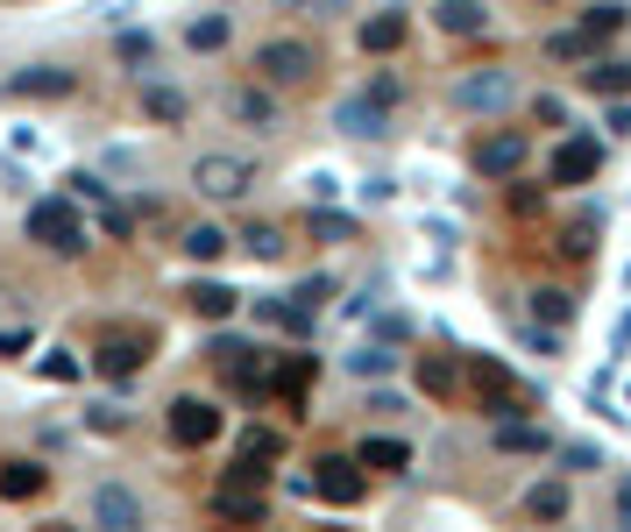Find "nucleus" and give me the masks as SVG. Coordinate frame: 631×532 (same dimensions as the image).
I'll return each instance as SVG.
<instances>
[{"label": "nucleus", "mask_w": 631, "mask_h": 532, "mask_svg": "<svg viewBox=\"0 0 631 532\" xmlns=\"http://www.w3.org/2000/svg\"><path fill=\"white\" fill-rule=\"evenodd\" d=\"M305 227H313L319 242H355V220H341V214H313Z\"/></svg>", "instance_id": "nucleus-39"}, {"label": "nucleus", "mask_w": 631, "mask_h": 532, "mask_svg": "<svg viewBox=\"0 0 631 532\" xmlns=\"http://www.w3.org/2000/svg\"><path fill=\"white\" fill-rule=\"evenodd\" d=\"M65 185H71V193H79V199H107V185H100V178H92V170H71V178H65Z\"/></svg>", "instance_id": "nucleus-43"}, {"label": "nucleus", "mask_w": 631, "mask_h": 532, "mask_svg": "<svg viewBox=\"0 0 631 532\" xmlns=\"http://www.w3.org/2000/svg\"><path fill=\"white\" fill-rule=\"evenodd\" d=\"M206 363H214L235 391L248 397H270V355L256 348V341H235V334H220V341H206Z\"/></svg>", "instance_id": "nucleus-10"}, {"label": "nucleus", "mask_w": 631, "mask_h": 532, "mask_svg": "<svg viewBox=\"0 0 631 532\" xmlns=\"http://www.w3.org/2000/svg\"><path fill=\"white\" fill-rule=\"evenodd\" d=\"M100 227H107L114 242H128V235H136V214H128V206H107V214H100Z\"/></svg>", "instance_id": "nucleus-41"}, {"label": "nucleus", "mask_w": 631, "mask_h": 532, "mask_svg": "<svg viewBox=\"0 0 631 532\" xmlns=\"http://www.w3.org/2000/svg\"><path fill=\"white\" fill-rule=\"evenodd\" d=\"M447 100L462 114H504V107H519V71L511 65H475L447 86Z\"/></svg>", "instance_id": "nucleus-9"}, {"label": "nucleus", "mask_w": 631, "mask_h": 532, "mask_svg": "<svg viewBox=\"0 0 631 532\" xmlns=\"http://www.w3.org/2000/svg\"><path fill=\"white\" fill-rule=\"evenodd\" d=\"M185 256L193 263H220L227 249H235V235H227V227H214V220H199V227H185V242H178Z\"/></svg>", "instance_id": "nucleus-26"}, {"label": "nucleus", "mask_w": 631, "mask_h": 532, "mask_svg": "<svg viewBox=\"0 0 631 532\" xmlns=\"http://www.w3.org/2000/svg\"><path fill=\"white\" fill-rule=\"evenodd\" d=\"M36 376H43V384H79V355H71V348H43Z\"/></svg>", "instance_id": "nucleus-33"}, {"label": "nucleus", "mask_w": 631, "mask_h": 532, "mask_svg": "<svg viewBox=\"0 0 631 532\" xmlns=\"http://www.w3.org/2000/svg\"><path fill=\"white\" fill-rule=\"evenodd\" d=\"M92 525H107V532H136L142 525V497L128 483H100L92 490Z\"/></svg>", "instance_id": "nucleus-17"}, {"label": "nucleus", "mask_w": 631, "mask_h": 532, "mask_svg": "<svg viewBox=\"0 0 631 532\" xmlns=\"http://www.w3.org/2000/svg\"><path fill=\"white\" fill-rule=\"evenodd\" d=\"M248 71H256L263 86H277V92H298V86L319 79V43L313 36H270V43H256Z\"/></svg>", "instance_id": "nucleus-1"}, {"label": "nucleus", "mask_w": 631, "mask_h": 532, "mask_svg": "<svg viewBox=\"0 0 631 532\" xmlns=\"http://www.w3.org/2000/svg\"><path fill=\"white\" fill-rule=\"evenodd\" d=\"M546 426H532V420H504L496 426V454H546Z\"/></svg>", "instance_id": "nucleus-28"}, {"label": "nucleus", "mask_w": 631, "mask_h": 532, "mask_svg": "<svg viewBox=\"0 0 631 532\" xmlns=\"http://www.w3.org/2000/svg\"><path fill=\"white\" fill-rule=\"evenodd\" d=\"M292 298H298V306H327V298H334V284H327V277H305Z\"/></svg>", "instance_id": "nucleus-42"}, {"label": "nucleus", "mask_w": 631, "mask_h": 532, "mask_svg": "<svg viewBox=\"0 0 631 532\" xmlns=\"http://www.w3.org/2000/svg\"><path fill=\"white\" fill-rule=\"evenodd\" d=\"M462 384L475 391V405L490 412V420H511V412H532V391H519V376H511L496 355H462Z\"/></svg>", "instance_id": "nucleus-4"}, {"label": "nucleus", "mask_w": 631, "mask_h": 532, "mask_svg": "<svg viewBox=\"0 0 631 532\" xmlns=\"http://www.w3.org/2000/svg\"><path fill=\"white\" fill-rule=\"evenodd\" d=\"M597 170H603V142L597 136H568L546 157V185L553 193H575V185H597Z\"/></svg>", "instance_id": "nucleus-12"}, {"label": "nucleus", "mask_w": 631, "mask_h": 532, "mask_svg": "<svg viewBox=\"0 0 631 532\" xmlns=\"http://www.w3.org/2000/svg\"><path fill=\"white\" fill-rule=\"evenodd\" d=\"M610 136H631V107H610Z\"/></svg>", "instance_id": "nucleus-48"}, {"label": "nucleus", "mask_w": 631, "mask_h": 532, "mask_svg": "<svg viewBox=\"0 0 631 532\" xmlns=\"http://www.w3.org/2000/svg\"><path fill=\"white\" fill-rule=\"evenodd\" d=\"M22 348H29V327H8V334H0V363H14Z\"/></svg>", "instance_id": "nucleus-45"}, {"label": "nucleus", "mask_w": 631, "mask_h": 532, "mask_svg": "<svg viewBox=\"0 0 631 532\" xmlns=\"http://www.w3.org/2000/svg\"><path fill=\"white\" fill-rule=\"evenodd\" d=\"M235 43V14H199L193 29H185V50H199V57H214Z\"/></svg>", "instance_id": "nucleus-27"}, {"label": "nucleus", "mask_w": 631, "mask_h": 532, "mask_svg": "<svg viewBox=\"0 0 631 532\" xmlns=\"http://www.w3.org/2000/svg\"><path fill=\"white\" fill-rule=\"evenodd\" d=\"M284 8H305V14H348V0H284Z\"/></svg>", "instance_id": "nucleus-47"}, {"label": "nucleus", "mask_w": 631, "mask_h": 532, "mask_svg": "<svg viewBox=\"0 0 631 532\" xmlns=\"http://www.w3.org/2000/svg\"><path fill=\"white\" fill-rule=\"evenodd\" d=\"M313 497L319 504H341V511H355L362 497H369V476H362L355 454H319V462H313Z\"/></svg>", "instance_id": "nucleus-11"}, {"label": "nucleus", "mask_w": 631, "mask_h": 532, "mask_svg": "<svg viewBox=\"0 0 631 532\" xmlns=\"http://www.w3.org/2000/svg\"><path fill=\"white\" fill-rule=\"evenodd\" d=\"M355 462H362V469H376V476H405V469H412V441L369 433V441H355Z\"/></svg>", "instance_id": "nucleus-19"}, {"label": "nucleus", "mask_w": 631, "mask_h": 532, "mask_svg": "<svg viewBox=\"0 0 631 532\" xmlns=\"http://www.w3.org/2000/svg\"><path fill=\"white\" fill-rule=\"evenodd\" d=\"M525 164H532V136H525V128H490V136L469 142V170H475V178H490V185H511Z\"/></svg>", "instance_id": "nucleus-8"}, {"label": "nucleus", "mask_w": 631, "mask_h": 532, "mask_svg": "<svg viewBox=\"0 0 631 532\" xmlns=\"http://www.w3.org/2000/svg\"><path fill=\"white\" fill-rule=\"evenodd\" d=\"M92 433H128V412H107L100 405V412H92Z\"/></svg>", "instance_id": "nucleus-46"}, {"label": "nucleus", "mask_w": 631, "mask_h": 532, "mask_svg": "<svg viewBox=\"0 0 631 532\" xmlns=\"http://www.w3.org/2000/svg\"><path fill=\"white\" fill-rule=\"evenodd\" d=\"M185 298H193L199 319H235V313H241V292H227V284H193Z\"/></svg>", "instance_id": "nucleus-29"}, {"label": "nucleus", "mask_w": 631, "mask_h": 532, "mask_svg": "<svg viewBox=\"0 0 631 532\" xmlns=\"http://www.w3.org/2000/svg\"><path fill=\"white\" fill-rule=\"evenodd\" d=\"M149 355H157V334L149 327H107L100 348H92V370H100L107 384H136L149 370Z\"/></svg>", "instance_id": "nucleus-7"}, {"label": "nucleus", "mask_w": 631, "mask_h": 532, "mask_svg": "<svg viewBox=\"0 0 631 532\" xmlns=\"http://www.w3.org/2000/svg\"><path fill=\"white\" fill-rule=\"evenodd\" d=\"M362 92H369L376 107H397V100H405V79H397V71H376V79L362 86Z\"/></svg>", "instance_id": "nucleus-38"}, {"label": "nucleus", "mask_w": 631, "mask_h": 532, "mask_svg": "<svg viewBox=\"0 0 631 532\" xmlns=\"http://www.w3.org/2000/svg\"><path fill=\"white\" fill-rule=\"evenodd\" d=\"M142 114H149L157 128H185V121H193V100H185L178 86H157V79H149V86H142Z\"/></svg>", "instance_id": "nucleus-23"}, {"label": "nucleus", "mask_w": 631, "mask_h": 532, "mask_svg": "<svg viewBox=\"0 0 631 532\" xmlns=\"http://www.w3.org/2000/svg\"><path fill=\"white\" fill-rule=\"evenodd\" d=\"M256 178H263V164L256 157H235V149H206V157H193V193L214 199V206L248 199V193H256Z\"/></svg>", "instance_id": "nucleus-2"}, {"label": "nucleus", "mask_w": 631, "mask_h": 532, "mask_svg": "<svg viewBox=\"0 0 631 532\" xmlns=\"http://www.w3.org/2000/svg\"><path fill=\"white\" fill-rule=\"evenodd\" d=\"M227 121L256 128V136H277V128H284L277 86H263V79H241V86H227Z\"/></svg>", "instance_id": "nucleus-13"}, {"label": "nucleus", "mask_w": 631, "mask_h": 532, "mask_svg": "<svg viewBox=\"0 0 631 532\" xmlns=\"http://www.w3.org/2000/svg\"><path fill=\"white\" fill-rule=\"evenodd\" d=\"M525 313L540 319V327H575V292H561V284H532L525 292Z\"/></svg>", "instance_id": "nucleus-20"}, {"label": "nucleus", "mask_w": 631, "mask_h": 532, "mask_svg": "<svg viewBox=\"0 0 631 532\" xmlns=\"http://www.w3.org/2000/svg\"><path fill=\"white\" fill-rule=\"evenodd\" d=\"M618 519H624V525H631V476H624V483H618Z\"/></svg>", "instance_id": "nucleus-49"}, {"label": "nucleus", "mask_w": 631, "mask_h": 532, "mask_svg": "<svg viewBox=\"0 0 631 532\" xmlns=\"http://www.w3.org/2000/svg\"><path fill=\"white\" fill-rule=\"evenodd\" d=\"M561 256H568V263H589V256H597V220L561 227Z\"/></svg>", "instance_id": "nucleus-36"}, {"label": "nucleus", "mask_w": 631, "mask_h": 532, "mask_svg": "<svg viewBox=\"0 0 631 532\" xmlns=\"http://www.w3.org/2000/svg\"><path fill=\"white\" fill-rule=\"evenodd\" d=\"M214 519L227 525H270V497H263V462H235L214 483Z\"/></svg>", "instance_id": "nucleus-5"}, {"label": "nucleus", "mask_w": 631, "mask_h": 532, "mask_svg": "<svg viewBox=\"0 0 631 532\" xmlns=\"http://www.w3.org/2000/svg\"><path fill=\"white\" fill-rule=\"evenodd\" d=\"M412 376H418V391H426V397H440V405L462 391V370H454L447 355H418V370H412Z\"/></svg>", "instance_id": "nucleus-25"}, {"label": "nucleus", "mask_w": 631, "mask_h": 532, "mask_svg": "<svg viewBox=\"0 0 631 532\" xmlns=\"http://www.w3.org/2000/svg\"><path fill=\"white\" fill-rule=\"evenodd\" d=\"M50 490V469L29 454H0V504H36Z\"/></svg>", "instance_id": "nucleus-16"}, {"label": "nucleus", "mask_w": 631, "mask_h": 532, "mask_svg": "<svg viewBox=\"0 0 631 532\" xmlns=\"http://www.w3.org/2000/svg\"><path fill=\"white\" fill-rule=\"evenodd\" d=\"M433 22H440V36H462V43H469V36L490 29V8H483V0H440Z\"/></svg>", "instance_id": "nucleus-22"}, {"label": "nucleus", "mask_w": 631, "mask_h": 532, "mask_svg": "<svg viewBox=\"0 0 631 532\" xmlns=\"http://www.w3.org/2000/svg\"><path fill=\"white\" fill-rule=\"evenodd\" d=\"M582 86H589V92H624V86H631V57H603V65L589 57Z\"/></svg>", "instance_id": "nucleus-32"}, {"label": "nucleus", "mask_w": 631, "mask_h": 532, "mask_svg": "<svg viewBox=\"0 0 631 532\" xmlns=\"http://www.w3.org/2000/svg\"><path fill=\"white\" fill-rule=\"evenodd\" d=\"M334 121H341V136H362V142H384V136H391V107H376L369 92L341 100V107H334Z\"/></svg>", "instance_id": "nucleus-18"}, {"label": "nucleus", "mask_w": 631, "mask_h": 532, "mask_svg": "<svg viewBox=\"0 0 631 532\" xmlns=\"http://www.w3.org/2000/svg\"><path fill=\"white\" fill-rule=\"evenodd\" d=\"M405 43H412V14H405V8H376L369 22L355 29V50H362V57H397Z\"/></svg>", "instance_id": "nucleus-15"}, {"label": "nucleus", "mask_w": 631, "mask_h": 532, "mask_svg": "<svg viewBox=\"0 0 631 532\" xmlns=\"http://www.w3.org/2000/svg\"><path fill=\"white\" fill-rule=\"evenodd\" d=\"M532 121H540V128H561L568 107H561V100H532Z\"/></svg>", "instance_id": "nucleus-44"}, {"label": "nucleus", "mask_w": 631, "mask_h": 532, "mask_svg": "<svg viewBox=\"0 0 631 532\" xmlns=\"http://www.w3.org/2000/svg\"><path fill=\"white\" fill-rule=\"evenodd\" d=\"M597 50H603V36L589 29V22H575V29H553V36H546V65H589Z\"/></svg>", "instance_id": "nucleus-21"}, {"label": "nucleus", "mask_w": 631, "mask_h": 532, "mask_svg": "<svg viewBox=\"0 0 631 532\" xmlns=\"http://www.w3.org/2000/svg\"><path fill=\"white\" fill-rule=\"evenodd\" d=\"M582 22L597 29V36H624V29H631V8H624V0H603V8H589Z\"/></svg>", "instance_id": "nucleus-35"}, {"label": "nucleus", "mask_w": 631, "mask_h": 532, "mask_svg": "<svg viewBox=\"0 0 631 532\" xmlns=\"http://www.w3.org/2000/svg\"><path fill=\"white\" fill-rule=\"evenodd\" d=\"M568 504H575V497H568V483H532L525 497H519V511H525V519H540V525L568 519Z\"/></svg>", "instance_id": "nucleus-24"}, {"label": "nucleus", "mask_w": 631, "mask_h": 532, "mask_svg": "<svg viewBox=\"0 0 631 532\" xmlns=\"http://www.w3.org/2000/svg\"><path fill=\"white\" fill-rule=\"evenodd\" d=\"M540 8H561V0H540Z\"/></svg>", "instance_id": "nucleus-50"}, {"label": "nucleus", "mask_w": 631, "mask_h": 532, "mask_svg": "<svg viewBox=\"0 0 631 532\" xmlns=\"http://www.w3.org/2000/svg\"><path fill=\"white\" fill-rule=\"evenodd\" d=\"M241 249L256 256V263H284V227H270V220H248V227H241Z\"/></svg>", "instance_id": "nucleus-31"}, {"label": "nucleus", "mask_w": 631, "mask_h": 532, "mask_svg": "<svg viewBox=\"0 0 631 532\" xmlns=\"http://www.w3.org/2000/svg\"><path fill=\"white\" fill-rule=\"evenodd\" d=\"M561 462H568V476H589V469H603V447L597 441H568Z\"/></svg>", "instance_id": "nucleus-37"}, {"label": "nucleus", "mask_w": 631, "mask_h": 532, "mask_svg": "<svg viewBox=\"0 0 631 532\" xmlns=\"http://www.w3.org/2000/svg\"><path fill=\"white\" fill-rule=\"evenodd\" d=\"M235 447H241V462H277V454H284V441H277L270 426H248Z\"/></svg>", "instance_id": "nucleus-34"}, {"label": "nucleus", "mask_w": 631, "mask_h": 532, "mask_svg": "<svg viewBox=\"0 0 631 532\" xmlns=\"http://www.w3.org/2000/svg\"><path fill=\"white\" fill-rule=\"evenodd\" d=\"M220 433H227V412L214 405V397H170L164 405V441L170 447L199 454V447H214Z\"/></svg>", "instance_id": "nucleus-6"}, {"label": "nucleus", "mask_w": 631, "mask_h": 532, "mask_svg": "<svg viewBox=\"0 0 631 532\" xmlns=\"http://www.w3.org/2000/svg\"><path fill=\"white\" fill-rule=\"evenodd\" d=\"M504 206H511V214H519V220H532V214H540V185H525V193H519V178H511Z\"/></svg>", "instance_id": "nucleus-40"}, {"label": "nucleus", "mask_w": 631, "mask_h": 532, "mask_svg": "<svg viewBox=\"0 0 631 532\" xmlns=\"http://www.w3.org/2000/svg\"><path fill=\"white\" fill-rule=\"evenodd\" d=\"M22 235H29V242H36L43 256H65V263H79V256L92 249L86 220L71 214L65 199H36V206H29V220H22Z\"/></svg>", "instance_id": "nucleus-3"}, {"label": "nucleus", "mask_w": 631, "mask_h": 532, "mask_svg": "<svg viewBox=\"0 0 631 532\" xmlns=\"http://www.w3.org/2000/svg\"><path fill=\"white\" fill-rule=\"evenodd\" d=\"M391 370H397V355L384 348V341H362V348L348 355V376H362V384H384Z\"/></svg>", "instance_id": "nucleus-30"}, {"label": "nucleus", "mask_w": 631, "mask_h": 532, "mask_svg": "<svg viewBox=\"0 0 631 532\" xmlns=\"http://www.w3.org/2000/svg\"><path fill=\"white\" fill-rule=\"evenodd\" d=\"M0 92H8V100H71V92H79V71L71 65H22V71L0 79Z\"/></svg>", "instance_id": "nucleus-14"}]
</instances>
